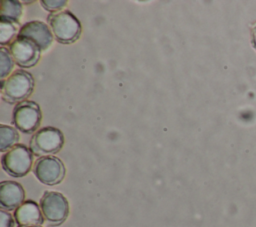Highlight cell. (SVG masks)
Returning <instances> with one entry per match:
<instances>
[{
	"instance_id": "cell-1",
	"label": "cell",
	"mask_w": 256,
	"mask_h": 227,
	"mask_svg": "<svg viewBox=\"0 0 256 227\" xmlns=\"http://www.w3.org/2000/svg\"><path fill=\"white\" fill-rule=\"evenodd\" d=\"M47 20L54 37L62 44H69L76 41L81 34L80 22L68 10L51 12Z\"/></svg>"
},
{
	"instance_id": "cell-2",
	"label": "cell",
	"mask_w": 256,
	"mask_h": 227,
	"mask_svg": "<svg viewBox=\"0 0 256 227\" xmlns=\"http://www.w3.org/2000/svg\"><path fill=\"white\" fill-rule=\"evenodd\" d=\"M2 98L9 103L24 101L33 91V76L25 70H16L5 80H1Z\"/></svg>"
},
{
	"instance_id": "cell-3",
	"label": "cell",
	"mask_w": 256,
	"mask_h": 227,
	"mask_svg": "<svg viewBox=\"0 0 256 227\" xmlns=\"http://www.w3.org/2000/svg\"><path fill=\"white\" fill-rule=\"evenodd\" d=\"M64 137L62 132L52 126L41 128L30 139V151L40 157L57 153L63 146Z\"/></svg>"
},
{
	"instance_id": "cell-4",
	"label": "cell",
	"mask_w": 256,
	"mask_h": 227,
	"mask_svg": "<svg viewBox=\"0 0 256 227\" xmlns=\"http://www.w3.org/2000/svg\"><path fill=\"white\" fill-rule=\"evenodd\" d=\"M40 209L44 219L53 226L63 223L69 214L66 197L56 191H45L40 200Z\"/></svg>"
},
{
	"instance_id": "cell-5",
	"label": "cell",
	"mask_w": 256,
	"mask_h": 227,
	"mask_svg": "<svg viewBox=\"0 0 256 227\" xmlns=\"http://www.w3.org/2000/svg\"><path fill=\"white\" fill-rule=\"evenodd\" d=\"M32 162V152L23 144L13 146L1 159L3 169L13 177L25 176L31 170Z\"/></svg>"
},
{
	"instance_id": "cell-6",
	"label": "cell",
	"mask_w": 256,
	"mask_h": 227,
	"mask_svg": "<svg viewBox=\"0 0 256 227\" xmlns=\"http://www.w3.org/2000/svg\"><path fill=\"white\" fill-rule=\"evenodd\" d=\"M13 123L21 132L29 134L39 127L42 119V114L39 105L30 100H24L18 103L12 114Z\"/></svg>"
},
{
	"instance_id": "cell-7",
	"label": "cell",
	"mask_w": 256,
	"mask_h": 227,
	"mask_svg": "<svg viewBox=\"0 0 256 227\" xmlns=\"http://www.w3.org/2000/svg\"><path fill=\"white\" fill-rule=\"evenodd\" d=\"M33 172L36 178L46 185H56L65 176V166L62 161L54 156H45L37 159Z\"/></svg>"
},
{
	"instance_id": "cell-8",
	"label": "cell",
	"mask_w": 256,
	"mask_h": 227,
	"mask_svg": "<svg viewBox=\"0 0 256 227\" xmlns=\"http://www.w3.org/2000/svg\"><path fill=\"white\" fill-rule=\"evenodd\" d=\"M9 52L14 62L24 68L34 66L41 55V50L32 41L17 36L10 43Z\"/></svg>"
},
{
	"instance_id": "cell-9",
	"label": "cell",
	"mask_w": 256,
	"mask_h": 227,
	"mask_svg": "<svg viewBox=\"0 0 256 227\" xmlns=\"http://www.w3.org/2000/svg\"><path fill=\"white\" fill-rule=\"evenodd\" d=\"M51 29L42 21L32 20L22 25L17 33V37L26 38L32 41L41 51L50 47L53 41Z\"/></svg>"
},
{
	"instance_id": "cell-10",
	"label": "cell",
	"mask_w": 256,
	"mask_h": 227,
	"mask_svg": "<svg viewBox=\"0 0 256 227\" xmlns=\"http://www.w3.org/2000/svg\"><path fill=\"white\" fill-rule=\"evenodd\" d=\"M25 191L15 181H2L0 184V205L7 210L17 209L24 201Z\"/></svg>"
},
{
	"instance_id": "cell-11",
	"label": "cell",
	"mask_w": 256,
	"mask_h": 227,
	"mask_svg": "<svg viewBox=\"0 0 256 227\" xmlns=\"http://www.w3.org/2000/svg\"><path fill=\"white\" fill-rule=\"evenodd\" d=\"M15 221L19 226L41 225L44 221L41 209L36 202L28 200L23 202L14 212Z\"/></svg>"
},
{
	"instance_id": "cell-12",
	"label": "cell",
	"mask_w": 256,
	"mask_h": 227,
	"mask_svg": "<svg viewBox=\"0 0 256 227\" xmlns=\"http://www.w3.org/2000/svg\"><path fill=\"white\" fill-rule=\"evenodd\" d=\"M22 4L16 0H2L0 3V19L18 23L22 15Z\"/></svg>"
},
{
	"instance_id": "cell-13",
	"label": "cell",
	"mask_w": 256,
	"mask_h": 227,
	"mask_svg": "<svg viewBox=\"0 0 256 227\" xmlns=\"http://www.w3.org/2000/svg\"><path fill=\"white\" fill-rule=\"evenodd\" d=\"M19 140V134L17 130L9 125H0V151H8L16 145Z\"/></svg>"
},
{
	"instance_id": "cell-14",
	"label": "cell",
	"mask_w": 256,
	"mask_h": 227,
	"mask_svg": "<svg viewBox=\"0 0 256 227\" xmlns=\"http://www.w3.org/2000/svg\"><path fill=\"white\" fill-rule=\"evenodd\" d=\"M18 23L8 20L0 19V44L5 45L9 43L16 35Z\"/></svg>"
},
{
	"instance_id": "cell-15",
	"label": "cell",
	"mask_w": 256,
	"mask_h": 227,
	"mask_svg": "<svg viewBox=\"0 0 256 227\" xmlns=\"http://www.w3.org/2000/svg\"><path fill=\"white\" fill-rule=\"evenodd\" d=\"M0 59H1L0 77L2 80H4V78L7 77L9 75V73L12 71L14 60H13L9 50L5 47L0 48Z\"/></svg>"
},
{
	"instance_id": "cell-16",
	"label": "cell",
	"mask_w": 256,
	"mask_h": 227,
	"mask_svg": "<svg viewBox=\"0 0 256 227\" xmlns=\"http://www.w3.org/2000/svg\"><path fill=\"white\" fill-rule=\"evenodd\" d=\"M41 4L48 11L58 12L67 4V0H42Z\"/></svg>"
},
{
	"instance_id": "cell-17",
	"label": "cell",
	"mask_w": 256,
	"mask_h": 227,
	"mask_svg": "<svg viewBox=\"0 0 256 227\" xmlns=\"http://www.w3.org/2000/svg\"><path fill=\"white\" fill-rule=\"evenodd\" d=\"M14 220L12 215L7 211L1 209L0 210V227H13Z\"/></svg>"
},
{
	"instance_id": "cell-18",
	"label": "cell",
	"mask_w": 256,
	"mask_h": 227,
	"mask_svg": "<svg viewBox=\"0 0 256 227\" xmlns=\"http://www.w3.org/2000/svg\"><path fill=\"white\" fill-rule=\"evenodd\" d=\"M251 43L256 50V21L251 26Z\"/></svg>"
},
{
	"instance_id": "cell-19",
	"label": "cell",
	"mask_w": 256,
	"mask_h": 227,
	"mask_svg": "<svg viewBox=\"0 0 256 227\" xmlns=\"http://www.w3.org/2000/svg\"><path fill=\"white\" fill-rule=\"evenodd\" d=\"M19 227H41L40 225H32V226H19Z\"/></svg>"
}]
</instances>
